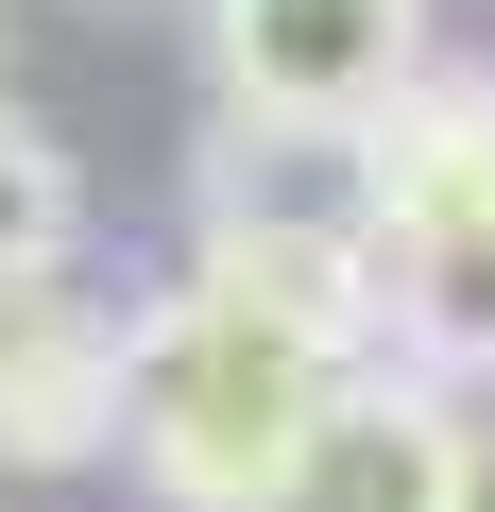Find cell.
<instances>
[{
  "label": "cell",
  "mask_w": 495,
  "mask_h": 512,
  "mask_svg": "<svg viewBox=\"0 0 495 512\" xmlns=\"http://www.w3.org/2000/svg\"><path fill=\"white\" fill-rule=\"evenodd\" d=\"M120 376H137L120 308H86L69 274L0 291V461H103L120 444Z\"/></svg>",
  "instance_id": "obj_4"
},
{
  "label": "cell",
  "mask_w": 495,
  "mask_h": 512,
  "mask_svg": "<svg viewBox=\"0 0 495 512\" xmlns=\"http://www.w3.org/2000/svg\"><path fill=\"white\" fill-rule=\"evenodd\" d=\"M69 222H86V188H69V154L0 103V291H52L69 274Z\"/></svg>",
  "instance_id": "obj_7"
},
{
  "label": "cell",
  "mask_w": 495,
  "mask_h": 512,
  "mask_svg": "<svg viewBox=\"0 0 495 512\" xmlns=\"http://www.w3.org/2000/svg\"><path fill=\"white\" fill-rule=\"evenodd\" d=\"M205 52L239 120H325L359 137L410 69H427V0H205Z\"/></svg>",
  "instance_id": "obj_2"
},
{
  "label": "cell",
  "mask_w": 495,
  "mask_h": 512,
  "mask_svg": "<svg viewBox=\"0 0 495 512\" xmlns=\"http://www.w3.org/2000/svg\"><path fill=\"white\" fill-rule=\"evenodd\" d=\"M376 342V256H308V239H205L188 291L137 325L120 376V461L171 512H274L308 427L342 410Z\"/></svg>",
  "instance_id": "obj_1"
},
{
  "label": "cell",
  "mask_w": 495,
  "mask_h": 512,
  "mask_svg": "<svg viewBox=\"0 0 495 512\" xmlns=\"http://www.w3.org/2000/svg\"><path fill=\"white\" fill-rule=\"evenodd\" d=\"M359 171H376V256L444 239V222H495V69H410L359 120Z\"/></svg>",
  "instance_id": "obj_5"
},
{
  "label": "cell",
  "mask_w": 495,
  "mask_h": 512,
  "mask_svg": "<svg viewBox=\"0 0 495 512\" xmlns=\"http://www.w3.org/2000/svg\"><path fill=\"white\" fill-rule=\"evenodd\" d=\"M376 325H393L410 376H495V222L393 239V256H376Z\"/></svg>",
  "instance_id": "obj_6"
},
{
  "label": "cell",
  "mask_w": 495,
  "mask_h": 512,
  "mask_svg": "<svg viewBox=\"0 0 495 512\" xmlns=\"http://www.w3.org/2000/svg\"><path fill=\"white\" fill-rule=\"evenodd\" d=\"M274 512H478V427L427 376H342V410L308 427Z\"/></svg>",
  "instance_id": "obj_3"
}]
</instances>
